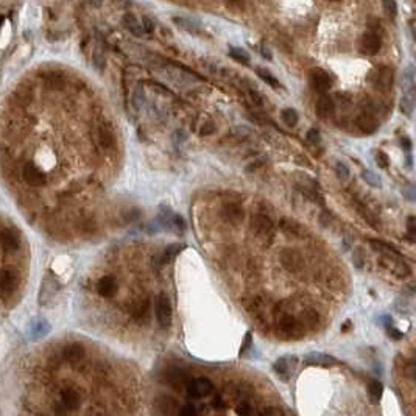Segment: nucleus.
I'll return each instance as SVG.
<instances>
[{"label":"nucleus","instance_id":"nucleus-39","mask_svg":"<svg viewBox=\"0 0 416 416\" xmlns=\"http://www.w3.org/2000/svg\"><path fill=\"white\" fill-rule=\"evenodd\" d=\"M252 349V333L251 332H247L245 333V338L242 341V346H240V357H247L248 353Z\"/></svg>","mask_w":416,"mask_h":416},{"label":"nucleus","instance_id":"nucleus-19","mask_svg":"<svg viewBox=\"0 0 416 416\" xmlns=\"http://www.w3.org/2000/svg\"><path fill=\"white\" fill-rule=\"evenodd\" d=\"M223 215L229 223H240L245 217V212L239 203H228L223 208Z\"/></svg>","mask_w":416,"mask_h":416},{"label":"nucleus","instance_id":"nucleus-32","mask_svg":"<svg viewBox=\"0 0 416 416\" xmlns=\"http://www.w3.org/2000/svg\"><path fill=\"white\" fill-rule=\"evenodd\" d=\"M228 55H229L231 58L234 61H237V62H242V64H248L250 62L248 52L243 50V48H240V47H229V52H228Z\"/></svg>","mask_w":416,"mask_h":416},{"label":"nucleus","instance_id":"nucleus-4","mask_svg":"<svg viewBox=\"0 0 416 416\" xmlns=\"http://www.w3.org/2000/svg\"><path fill=\"white\" fill-rule=\"evenodd\" d=\"M250 231L259 239H271L274 235V223L265 214H254L250 222Z\"/></svg>","mask_w":416,"mask_h":416},{"label":"nucleus","instance_id":"nucleus-2","mask_svg":"<svg viewBox=\"0 0 416 416\" xmlns=\"http://www.w3.org/2000/svg\"><path fill=\"white\" fill-rule=\"evenodd\" d=\"M380 265L385 268V270H388L390 273L396 274L397 277H407V276L412 274L410 267L407 265V262L404 260V257L399 254L396 250L390 251V252H385V254H382V257H380Z\"/></svg>","mask_w":416,"mask_h":416},{"label":"nucleus","instance_id":"nucleus-33","mask_svg":"<svg viewBox=\"0 0 416 416\" xmlns=\"http://www.w3.org/2000/svg\"><path fill=\"white\" fill-rule=\"evenodd\" d=\"M281 117H282L284 124L287 125V126H296L298 120H299L298 112L293 109V108H285V109H282Z\"/></svg>","mask_w":416,"mask_h":416},{"label":"nucleus","instance_id":"nucleus-26","mask_svg":"<svg viewBox=\"0 0 416 416\" xmlns=\"http://www.w3.org/2000/svg\"><path fill=\"white\" fill-rule=\"evenodd\" d=\"M179 251H181V247H179V245H170V247H167L164 251L161 252V254L153 257V262L156 265H166L167 262H170V260L178 254Z\"/></svg>","mask_w":416,"mask_h":416},{"label":"nucleus","instance_id":"nucleus-1","mask_svg":"<svg viewBox=\"0 0 416 416\" xmlns=\"http://www.w3.org/2000/svg\"><path fill=\"white\" fill-rule=\"evenodd\" d=\"M274 324L277 333L285 338H299L304 333V326L289 311H281L277 313Z\"/></svg>","mask_w":416,"mask_h":416},{"label":"nucleus","instance_id":"nucleus-12","mask_svg":"<svg viewBox=\"0 0 416 416\" xmlns=\"http://www.w3.org/2000/svg\"><path fill=\"white\" fill-rule=\"evenodd\" d=\"M309 81H311V86L315 91H320V92H326L332 87V77L324 69H320V67L311 70Z\"/></svg>","mask_w":416,"mask_h":416},{"label":"nucleus","instance_id":"nucleus-50","mask_svg":"<svg viewBox=\"0 0 416 416\" xmlns=\"http://www.w3.org/2000/svg\"><path fill=\"white\" fill-rule=\"evenodd\" d=\"M260 53H262V56H264V58H267V60H271V53H270V50H268V48H267L265 45H262V47H260Z\"/></svg>","mask_w":416,"mask_h":416},{"label":"nucleus","instance_id":"nucleus-38","mask_svg":"<svg viewBox=\"0 0 416 416\" xmlns=\"http://www.w3.org/2000/svg\"><path fill=\"white\" fill-rule=\"evenodd\" d=\"M355 208H357V210H358V214H360V215H362V217H363V218L366 220V222H368V223H371V225H373L374 228H379V222H377V218L374 217V215L371 214V212H370L368 209H366V208H363L362 205H355Z\"/></svg>","mask_w":416,"mask_h":416},{"label":"nucleus","instance_id":"nucleus-3","mask_svg":"<svg viewBox=\"0 0 416 416\" xmlns=\"http://www.w3.org/2000/svg\"><path fill=\"white\" fill-rule=\"evenodd\" d=\"M214 383L208 377H195L186 383V395L192 401H198V399H205L214 393Z\"/></svg>","mask_w":416,"mask_h":416},{"label":"nucleus","instance_id":"nucleus-35","mask_svg":"<svg viewBox=\"0 0 416 416\" xmlns=\"http://www.w3.org/2000/svg\"><path fill=\"white\" fill-rule=\"evenodd\" d=\"M382 383L379 382V380H376V379H373V380H370V383H368V390H370V396H371V399L374 402H377L379 399H380V396H382Z\"/></svg>","mask_w":416,"mask_h":416},{"label":"nucleus","instance_id":"nucleus-29","mask_svg":"<svg viewBox=\"0 0 416 416\" xmlns=\"http://www.w3.org/2000/svg\"><path fill=\"white\" fill-rule=\"evenodd\" d=\"M402 89H404V94L407 92H413V87H415V69L412 66L407 67L402 72Z\"/></svg>","mask_w":416,"mask_h":416},{"label":"nucleus","instance_id":"nucleus-30","mask_svg":"<svg viewBox=\"0 0 416 416\" xmlns=\"http://www.w3.org/2000/svg\"><path fill=\"white\" fill-rule=\"evenodd\" d=\"M198 415H200V409H198L197 401L183 404L176 409V416H198Z\"/></svg>","mask_w":416,"mask_h":416},{"label":"nucleus","instance_id":"nucleus-11","mask_svg":"<svg viewBox=\"0 0 416 416\" xmlns=\"http://www.w3.org/2000/svg\"><path fill=\"white\" fill-rule=\"evenodd\" d=\"M22 178L25 179V183H28L30 186L41 187L47 183V176L44 175V172L38 166L33 164V162H25V164H23Z\"/></svg>","mask_w":416,"mask_h":416},{"label":"nucleus","instance_id":"nucleus-46","mask_svg":"<svg viewBox=\"0 0 416 416\" xmlns=\"http://www.w3.org/2000/svg\"><path fill=\"white\" fill-rule=\"evenodd\" d=\"M214 131H215V125L214 124H206V125H203V128H201V134L203 136H209Z\"/></svg>","mask_w":416,"mask_h":416},{"label":"nucleus","instance_id":"nucleus-20","mask_svg":"<svg viewBox=\"0 0 416 416\" xmlns=\"http://www.w3.org/2000/svg\"><path fill=\"white\" fill-rule=\"evenodd\" d=\"M355 125L363 134H373L379 128L377 120H374V117L370 116V114H362L360 117H357Z\"/></svg>","mask_w":416,"mask_h":416},{"label":"nucleus","instance_id":"nucleus-49","mask_svg":"<svg viewBox=\"0 0 416 416\" xmlns=\"http://www.w3.org/2000/svg\"><path fill=\"white\" fill-rule=\"evenodd\" d=\"M407 229H409L410 235L416 234V226H415V217H409V225H407Z\"/></svg>","mask_w":416,"mask_h":416},{"label":"nucleus","instance_id":"nucleus-41","mask_svg":"<svg viewBox=\"0 0 416 416\" xmlns=\"http://www.w3.org/2000/svg\"><path fill=\"white\" fill-rule=\"evenodd\" d=\"M48 329H50V328H48V324L45 321H39V323H36V326L33 328V335L38 337V338L44 337L45 333L48 332Z\"/></svg>","mask_w":416,"mask_h":416},{"label":"nucleus","instance_id":"nucleus-10","mask_svg":"<svg viewBox=\"0 0 416 416\" xmlns=\"http://www.w3.org/2000/svg\"><path fill=\"white\" fill-rule=\"evenodd\" d=\"M279 259H281L282 267L287 268V270L291 271V273H298L301 268L304 267V259H303V256H301L296 250L285 248V250L281 252Z\"/></svg>","mask_w":416,"mask_h":416},{"label":"nucleus","instance_id":"nucleus-5","mask_svg":"<svg viewBox=\"0 0 416 416\" xmlns=\"http://www.w3.org/2000/svg\"><path fill=\"white\" fill-rule=\"evenodd\" d=\"M60 289H61V284L56 279V276L53 273H47L42 279V284H41L38 303L41 306H47L56 295H58Z\"/></svg>","mask_w":416,"mask_h":416},{"label":"nucleus","instance_id":"nucleus-42","mask_svg":"<svg viewBox=\"0 0 416 416\" xmlns=\"http://www.w3.org/2000/svg\"><path fill=\"white\" fill-rule=\"evenodd\" d=\"M306 139H307V142H311V144H313V145H316V144L321 142L320 131H318L316 128H311V129H309L307 134H306Z\"/></svg>","mask_w":416,"mask_h":416},{"label":"nucleus","instance_id":"nucleus-48","mask_svg":"<svg viewBox=\"0 0 416 416\" xmlns=\"http://www.w3.org/2000/svg\"><path fill=\"white\" fill-rule=\"evenodd\" d=\"M55 415H56V416H66V415H67V409H66V407H64L61 402H58V404L55 405Z\"/></svg>","mask_w":416,"mask_h":416},{"label":"nucleus","instance_id":"nucleus-8","mask_svg":"<svg viewBox=\"0 0 416 416\" xmlns=\"http://www.w3.org/2000/svg\"><path fill=\"white\" fill-rule=\"evenodd\" d=\"M382 47V39L377 33L374 31H365L360 38V44H358V48L360 52L366 56H374L377 55Z\"/></svg>","mask_w":416,"mask_h":416},{"label":"nucleus","instance_id":"nucleus-34","mask_svg":"<svg viewBox=\"0 0 416 416\" xmlns=\"http://www.w3.org/2000/svg\"><path fill=\"white\" fill-rule=\"evenodd\" d=\"M362 178H363V181H365L366 184L371 186V187H374V189H379V187L382 186L380 176H379L377 173H374L373 170H363V172H362Z\"/></svg>","mask_w":416,"mask_h":416},{"label":"nucleus","instance_id":"nucleus-44","mask_svg":"<svg viewBox=\"0 0 416 416\" xmlns=\"http://www.w3.org/2000/svg\"><path fill=\"white\" fill-rule=\"evenodd\" d=\"M141 25H142L144 33H153V31H154V23H153V21L150 18H146V16L142 19Z\"/></svg>","mask_w":416,"mask_h":416},{"label":"nucleus","instance_id":"nucleus-22","mask_svg":"<svg viewBox=\"0 0 416 416\" xmlns=\"http://www.w3.org/2000/svg\"><path fill=\"white\" fill-rule=\"evenodd\" d=\"M19 279L13 271H2L0 273V291L2 293H11L18 287Z\"/></svg>","mask_w":416,"mask_h":416},{"label":"nucleus","instance_id":"nucleus-6","mask_svg":"<svg viewBox=\"0 0 416 416\" xmlns=\"http://www.w3.org/2000/svg\"><path fill=\"white\" fill-rule=\"evenodd\" d=\"M156 320L159 323V326L162 329H168L170 324H172L173 320V307H172V301L166 295V293H161L156 303Z\"/></svg>","mask_w":416,"mask_h":416},{"label":"nucleus","instance_id":"nucleus-47","mask_svg":"<svg viewBox=\"0 0 416 416\" xmlns=\"http://www.w3.org/2000/svg\"><path fill=\"white\" fill-rule=\"evenodd\" d=\"M401 145H402V148H404L407 153L412 151V141H410V137L404 136V137L401 139Z\"/></svg>","mask_w":416,"mask_h":416},{"label":"nucleus","instance_id":"nucleus-7","mask_svg":"<svg viewBox=\"0 0 416 416\" xmlns=\"http://www.w3.org/2000/svg\"><path fill=\"white\" fill-rule=\"evenodd\" d=\"M296 362L298 358L295 355H284V357H279L277 360H274L273 363V371L277 377H279L281 380L287 382L290 380V377L293 376V373H295V368H296Z\"/></svg>","mask_w":416,"mask_h":416},{"label":"nucleus","instance_id":"nucleus-31","mask_svg":"<svg viewBox=\"0 0 416 416\" xmlns=\"http://www.w3.org/2000/svg\"><path fill=\"white\" fill-rule=\"evenodd\" d=\"M413 108H415V94L413 92L404 94L402 99H401V111H402V114H405L407 117H412Z\"/></svg>","mask_w":416,"mask_h":416},{"label":"nucleus","instance_id":"nucleus-17","mask_svg":"<svg viewBox=\"0 0 416 416\" xmlns=\"http://www.w3.org/2000/svg\"><path fill=\"white\" fill-rule=\"evenodd\" d=\"M81 397L80 393L73 388H64L61 390V404L66 407L67 410H77L80 407Z\"/></svg>","mask_w":416,"mask_h":416},{"label":"nucleus","instance_id":"nucleus-45","mask_svg":"<svg viewBox=\"0 0 416 416\" xmlns=\"http://www.w3.org/2000/svg\"><path fill=\"white\" fill-rule=\"evenodd\" d=\"M387 332H388V335H390V337H393L395 340H401V338H402V332H399L397 329H395L393 326H388V328H387Z\"/></svg>","mask_w":416,"mask_h":416},{"label":"nucleus","instance_id":"nucleus-13","mask_svg":"<svg viewBox=\"0 0 416 416\" xmlns=\"http://www.w3.org/2000/svg\"><path fill=\"white\" fill-rule=\"evenodd\" d=\"M315 112L320 116L321 119H329L333 116L335 112V102L331 95H320L315 102Z\"/></svg>","mask_w":416,"mask_h":416},{"label":"nucleus","instance_id":"nucleus-36","mask_svg":"<svg viewBox=\"0 0 416 416\" xmlns=\"http://www.w3.org/2000/svg\"><path fill=\"white\" fill-rule=\"evenodd\" d=\"M353 264L357 270H362V268L365 267V252L360 247L354 248V251H353Z\"/></svg>","mask_w":416,"mask_h":416},{"label":"nucleus","instance_id":"nucleus-21","mask_svg":"<svg viewBox=\"0 0 416 416\" xmlns=\"http://www.w3.org/2000/svg\"><path fill=\"white\" fill-rule=\"evenodd\" d=\"M62 357L70 363H77L84 357V348L80 343H70L62 349Z\"/></svg>","mask_w":416,"mask_h":416},{"label":"nucleus","instance_id":"nucleus-40","mask_svg":"<svg viewBox=\"0 0 416 416\" xmlns=\"http://www.w3.org/2000/svg\"><path fill=\"white\" fill-rule=\"evenodd\" d=\"M376 164L379 166V168H388L390 164V158L385 151H377L376 153Z\"/></svg>","mask_w":416,"mask_h":416},{"label":"nucleus","instance_id":"nucleus-37","mask_svg":"<svg viewBox=\"0 0 416 416\" xmlns=\"http://www.w3.org/2000/svg\"><path fill=\"white\" fill-rule=\"evenodd\" d=\"M335 175H337V178L340 179V181H348V179H349L351 172H349V168H348V166L345 164V162L337 161V164H335Z\"/></svg>","mask_w":416,"mask_h":416},{"label":"nucleus","instance_id":"nucleus-24","mask_svg":"<svg viewBox=\"0 0 416 416\" xmlns=\"http://www.w3.org/2000/svg\"><path fill=\"white\" fill-rule=\"evenodd\" d=\"M301 324H306L309 326V328H316L318 324H320L321 318H320V313H318L315 309L312 307H304L303 311H301Z\"/></svg>","mask_w":416,"mask_h":416},{"label":"nucleus","instance_id":"nucleus-23","mask_svg":"<svg viewBox=\"0 0 416 416\" xmlns=\"http://www.w3.org/2000/svg\"><path fill=\"white\" fill-rule=\"evenodd\" d=\"M0 245L5 251H16L21 247V239L14 235L13 231H3L0 232Z\"/></svg>","mask_w":416,"mask_h":416},{"label":"nucleus","instance_id":"nucleus-9","mask_svg":"<svg viewBox=\"0 0 416 416\" xmlns=\"http://www.w3.org/2000/svg\"><path fill=\"white\" fill-rule=\"evenodd\" d=\"M370 81L376 89H382V91H388L393 86V70L390 67L380 66L371 73Z\"/></svg>","mask_w":416,"mask_h":416},{"label":"nucleus","instance_id":"nucleus-27","mask_svg":"<svg viewBox=\"0 0 416 416\" xmlns=\"http://www.w3.org/2000/svg\"><path fill=\"white\" fill-rule=\"evenodd\" d=\"M173 22L179 28L189 31V33H193V35L200 33V22H197V21H192V19H187V18H178V16H175Z\"/></svg>","mask_w":416,"mask_h":416},{"label":"nucleus","instance_id":"nucleus-28","mask_svg":"<svg viewBox=\"0 0 416 416\" xmlns=\"http://www.w3.org/2000/svg\"><path fill=\"white\" fill-rule=\"evenodd\" d=\"M256 73L259 75L260 80L265 81V83H267L268 86H271L273 89H281V87H282L281 83H279V80H277L270 70H267V69H264V67H256Z\"/></svg>","mask_w":416,"mask_h":416},{"label":"nucleus","instance_id":"nucleus-25","mask_svg":"<svg viewBox=\"0 0 416 416\" xmlns=\"http://www.w3.org/2000/svg\"><path fill=\"white\" fill-rule=\"evenodd\" d=\"M124 25H125V28L129 31V33L134 35V36H137V38H141V36L145 35L144 30H142L141 22H139V21L136 19V16L131 14V13H126V14L124 16Z\"/></svg>","mask_w":416,"mask_h":416},{"label":"nucleus","instance_id":"nucleus-15","mask_svg":"<svg viewBox=\"0 0 416 416\" xmlns=\"http://www.w3.org/2000/svg\"><path fill=\"white\" fill-rule=\"evenodd\" d=\"M279 228L284 234H287L290 237H295V239H301L306 232L304 226L299 222H296V220H293V218H287V217L282 218L279 222Z\"/></svg>","mask_w":416,"mask_h":416},{"label":"nucleus","instance_id":"nucleus-14","mask_svg":"<svg viewBox=\"0 0 416 416\" xmlns=\"http://www.w3.org/2000/svg\"><path fill=\"white\" fill-rule=\"evenodd\" d=\"M303 362H304L306 366H323V368L338 365L337 358H333L329 354H323V353H311V354H307L303 358Z\"/></svg>","mask_w":416,"mask_h":416},{"label":"nucleus","instance_id":"nucleus-16","mask_svg":"<svg viewBox=\"0 0 416 416\" xmlns=\"http://www.w3.org/2000/svg\"><path fill=\"white\" fill-rule=\"evenodd\" d=\"M97 139H99V144L103 146L104 150H112L114 146H116V136H114V131L111 129V126H108V125L99 126V131H97Z\"/></svg>","mask_w":416,"mask_h":416},{"label":"nucleus","instance_id":"nucleus-18","mask_svg":"<svg viewBox=\"0 0 416 416\" xmlns=\"http://www.w3.org/2000/svg\"><path fill=\"white\" fill-rule=\"evenodd\" d=\"M97 291H99V295L103 296V298H111L116 295L117 291V284H116V279H114L112 276H104L102 277V279L99 281V284H97Z\"/></svg>","mask_w":416,"mask_h":416},{"label":"nucleus","instance_id":"nucleus-43","mask_svg":"<svg viewBox=\"0 0 416 416\" xmlns=\"http://www.w3.org/2000/svg\"><path fill=\"white\" fill-rule=\"evenodd\" d=\"M383 8H385V13L388 18L395 19L397 14V3L396 2H383Z\"/></svg>","mask_w":416,"mask_h":416}]
</instances>
